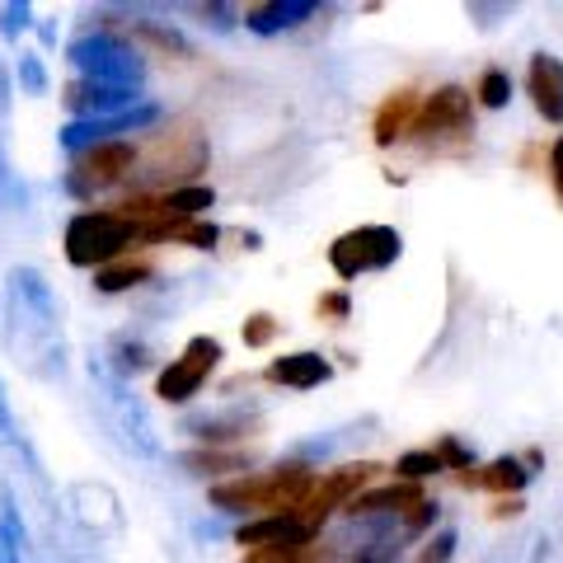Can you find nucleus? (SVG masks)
I'll list each match as a JSON object with an SVG mask.
<instances>
[{
  "mask_svg": "<svg viewBox=\"0 0 563 563\" xmlns=\"http://www.w3.org/2000/svg\"><path fill=\"white\" fill-rule=\"evenodd\" d=\"M451 554H455V531H442L428 540V550L418 554V563H451Z\"/></svg>",
  "mask_w": 563,
  "mask_h": 563,
  "instance_id": "obj_32",
  "label": "nucleus"
},
{
  "mask_svg": "<svg viewBox=\"0 0 563 563\" xmlns=\"http://www.w3.org/2000/svg\"><path fill=\"white\" fill-rule=\"evenodd\" d=\"M526 90L536 99V113L544 122H563V62L550 52H536L531 70H526Z\"/></svg>",
  "mask_w": 563,
  "mask_h": 563,
  "instance_id": "obj_13",
  "label": "nucleus"
},
{
  "mask_svg": "<svg viewBox=\"0 0 563 563\" xmlns=\"http://www.w3.org/2000/svg\"><path fill=\"white\" fill-rule=\"evenodd\" d=\"M512 99V76H507V70H484V80H479V103L484 109H503V103Z\"/></svg>",
  "mask_w": 563,
  "mask_h": 563,
  "instance_id": "obj_26",
  "label": "nucleus"
},
{
  "mask_svg": "<svg viewBox=\"0 0 563 563\" xmlns=\"http://www.w3.org/2000/svg\"><path fill=\"white\" fill-rule=\"evenodd\" d=\"M273 333H277L273 314H250V320H244V343H250V347H268Z\"/></svg>",
  "mask_w": 563,
  "mask_h": 563,
  "instance_id": "obj_30",
  "label": "nucleus"
},
{
  "mask_svg": "<svg viewBox=\"0 0 563 563\" xmlns=\"http://www.w3.org/2000/svg\"><path fill=\"white\" fill-rule=\"evenodd\" d=\"M418 488L413 484H395V488H372V493H357V498L347 503L352 517H395L404 507H418Z\"/></svg>",
  "mask_w": 563,
  "mask_h": 563,
  "instance_id": "obj_17",
  "label": "nucleus"
},
{
  "mask_svg": "<svg viewBox=\"0 0 563 563\" xmlns=\"http://www.w3.org/2000/svg\"><path fill=\"white\" fill-rule=\"evenodd\" d=\"M141 240V225L122 211H76L66 221V263L76 268H109L113 258L128 254V244Z\"/></svg>",
  "mask_w": 563,
  "mask_h": 563,
  "instance_id": "obj_5",
  "label": "nucleus"
},
{
  "mask_svg": "<svg viewBox=\"0 0 563 563\" xmlns=\"http://www.w3.org/2000/svg\"><path fill=\"white\" fill-rule=\"evenodd\" d=\"M174 240H184L188 250H211V244H217V225L211 221H174V231H169Z\"/></svg>",
  "mask_w": 563,
  "mask_h": 563,
  "instance_id": "obj_28",
  "label": "nucleus"
},
{
  "mask_svg": "<svg viewBox=\"0 0 563 563\" xmlns=\"http://www.w3.org/2000/svg\"><path fill=\"white\" fill-rule=\"evenodd\" d=\"M184 465L192 474H244L250 461H240V455H225V451H188Z\"/></svg>",
  "mask_w": 563,
  "mask_h": 563,
  "instance_id": "obj_22",
  "label": "nucleus"
},
{
  "mask_svg": "<svg viewBox=\"0 0 563 563\" xmlns=\"http://www.w3.org/2000/svg\"><path fill=\"white\" fill-rule=\"evenodd\" d=\"M151 122H161V109H155V103H136V109L109 113V118H80V122L70 118L57 141H62V151L80 155V151L99 146V141H118V132H141V128H151Z\"/></svg>",
  "mask_w": 563,
  "mask_h": 563,
  "instance_id": "obj_9",
  "label": "nucleus"
},
{
  "mask_svg": "<svg viewBox=\"0 0 563 563\" xmlns=\"http://www.w3.org/2000/svg\"><path fill=\"white\" fill-rule=\"evenodd\" d=\"M211 202H217V192L202 188V184H188V188H169L165 202H161V211H165L169 221H198Z\"/></svg>",
  "mask_w": 563,
  "mask_h": 563,
  "instance_id": "obj_20",
  "label": "nucleus"
},
{
  "mask_svg": "<svg viewBox=\"0 0 563 563\" xmlns=\"http://www.w3.org/2000/svg\"><path fill=\"white\" fill-rule=\"evenodd\" d=\"M132 169H136V146L132 141H122V136L118 141H99V146L76 155V165H70V174H66V192L70 198H80V202H90L95 192H103L118 179H128Z\"/></svg>",
  "mask_w": 563,
  "mask_h": 563,
  "instance_id": "obj_7",
  "label": "nucleus"
},
{
  "mask_svg": "<svg viewBox=\"0 0 563 563\" xmlns=\"http://www.w3.org/2000/svg\"><path fill=\"white\" fill-rule=\"evenodd\" d=\"M5 347L10 357L38 380L66 376V329H62V301L52 282L20 263L5 277Z\"/></svg>",
  "mask_w": 563,
  "mask_h": 563,
  "instance_id": "obj_1",
  "label": "nucleus"
},
{
  "mask_svg": "<svg viewBox=\"0 0 563 563\" xmlns=\"http://www.w3.org/2000/svg\"><path fill=\"white\" fill-rule=\"evenodd\" d=\"M141 33H146L151 43H161V47H169V52H179V57H192V47H188V38L179 29H161V24H141Z\"/></svg>",
  "mask_w": 563,
  "mask_h": 563,
  "instance_id": "obj_31",
  "label": "nucleus"
},
{
  "mask_svg": "<svg viewBox=\"0 0 563 563\" xmlns=\"http://www.w3.org/2000/svg\"><path fill=\"white\" fill-rule=\"evenodd\" d=\"M217 366H221V339L198 333V339H188V347L161 372V380H155V395H161L165 404H188L207 385V376L217 372Z\"/></svg>",
  "mask_w": 563,
  "mask_h": 563,
  "instance_id": "obj_8",
  "label": "nucleus"
},
{
  "mask_svg": "<svg viewBox=\"0 0 563 563\" xmlns=\"http://www.w3.org/2000/svg\"><path fill=\"white\" fill-rule=\"evenodd\" d=\"M66 62L80 70V80L113 85V90H132V95L146 90V62H141V52L113 38L109 29H90L80 38H70Z\"/></svg>",
  "mask_w": 563,
  "mask_h": 563,
  "instance_id": "obj_4",
  "label": "nucleus"
},
{
  "mask_svg": "<svg viewBox=\"0 0 563 563\" xmlns=\"http://www.w3.org/2000/svg\"><path fill=\"white\" fill-rule=\"evenodd\" d=\"M184 432L202 437L207 446H217V442H240V437L258 432V413H244V409H225V413H192V418L184 422Z\"/></svg>",
  "mask_w": 563,
  "mask_h": 563,
  "instance_id": "obj_16",
  "label": "nucleus"
},
{
  "mask_svg": "<svg viewBox=\"0 0 563 563\" xmlns=\"http://www.w3.org/2000/svg\"><path fill=\"white\" fill-rule=\"evenodd\" d=\"M465 484L474 488H488V493H521L526 484H531V470H526L517 455H503V461L484 465L479 474H465Z\"/></svg>",
  "mask_w": 563,
  "mask_h": 563,
  "instance_id": "obj_18",
  "label": "nucleus"
},
{
  "mask_svg": "<svg viewBox=\"0 0 563 563\" xmlns=\"http://www.w3.org/2000/svg\"><path fill=\"white\" fill-rule=\"evenodd\" d=\"M0 563H24V544L14 540L5 526H0Z\"/></svg>",
  "mask_w": 563,
  "mask_h": 563,
  "instance_id": "obj_35",
  "label": "nucleus"
},
{
  "mask_svg": "<svg viewBox=\"0 0 563 563\" xmlns=\"http://www.w3.org/2000/svg\"><path fill=\"white\" fill-rule=\"evenodd\" d=\"M413 118H418V99L409 90L390 95V99L380 103V113H376V141H380V146H390L395 136H404V132L413 128Z\"/></svg>",
  "mask_w": 563,
  "mask_h": 563,
  "instance_id": "obj_19",
  "label": "nucleus"
},
{
  "mask_svg": "<svg viewBox=\"0 0 563 563\" xmlns=\"http://www.w3.org/2000/svg\"><path fill=\"white\" fill-rule=\"evenodd\" d=\"M314 474L310 465L301 461H287V465H277L268 474H240V479L231 484H211V507H221V512H250V507H268V517L273 512H296L306 498H310V488H314Z\"/></svg>",
  "mask_w": 563,
  "mask_h": 563,
  "instance_id": "obj_3",
  "label": "nucleus"
},
{
  "mask_svg": "<svg viewBox=\"0 0 563 563\" xmlns=\"http://www.w3.org/2000/svg\"><path fill=\"white\" fill-rule=\"evenodd\" d=\"M320 14V5L314 0H273V5H254L244 10V29L258 33V38H273V33H287L296 24H306Z\"/></svg>",
  "mask_w": 563,
  "mask_h": 563,
  "instance_id": "obj_14",
  "label": "nucleus"
},
{
  "mask_svg": "<svg viewBox=\"0 0 563 563\" xmlns=\"http://www.w3.org/2000/svg\"><path fill=\"white\" fill-rule=\"evenodd\" d=\"M90 404H95V418L103 422V432H109L132 461H146V465L165 461V442L151 422V409L136 399L128 380L109 372V362H90Z\"/></svg>",
  "mask_w": 563,
  "mask_h": 563,
  "instance_id": "obj_2",
  "label": "nucleus"
},
{
  "mask_svg": "<svg viewBox=\"0 0 563 563\" xmlns=\"http://www.w3.org/2000/svg\"><path fill=\"white\" fill-rule=\"evenodd\" d=\"M550 169H554V184H559V198H563V141H559L554 155H550Z\"/></svg>",
  "mask_w": 563,
  "mask_h": 563,
  "instance_id": "obj_37",
  "label": "nucleus"
},
{
  "mask_svg": "<svg viewBox=\"0 0 563 563\" xmlns=\"http://www.w3.org/2000/svg\"><path fill=\"white\" fill-rule=\"evenodd\" d=\"M24 198H29V188L14 179V169H10V141H5V132H0V211L20 207Z\"/></svg>",
  "mask_w": 563,
  "mask_h": 563,
  "instance_id": "obj_23",
  "label": "nucleus"
},
{
  "mask_svg": "<svg viewBox=\"0 0 563 563\" xmlns=\"http://www.w3.org/2000/svg\"><path fill=\"white\" fill-rule=\"evenodd\" d=\"M235 540L250 544V550H306V544L314 540V531L296 512H273V517H258L250 526H240Z\"/></svg>",
  "mask_w": 563,
  "mask_h": 563,
  "instance_id": "obj_10",
  "label": "nucleus"
},
{
  "mask_svg": "<svg viewBox=\"0 0 563 563\" xmlns=\"http://www.w3.org/2000/svg\"><path fill=\"white\" fill-rule=\"evenodd\" d=\"M399 254H404V240L395 225H357V231H343L329 244V268L343 282H352L366 273H385Z\"/></svg>",
  "mask_w": 563,
  "mask_h": 563,
  "instance_id": "obj_6",
  "label": "nucleus"
},
{
  "mask_svg": "<svg viewBox=\"0 0 563 563\" xmlns=\"http://www.w3.org/2000/svg\"><path fill=\"white\" fill-rule=\"evenodd\" d=\"M329 376H333V366L320 352H287V357L268 362V380L287 385V390H314V385H324Z\"/></svg>",
  "mask_w": 563,
  "mask_h": 563,
  "instance_id": "obj_15",
  "label": "nucleus"
},
{
  "mask_svg": "<svg viewBox=\"0 0 563 563\" xmlns=\"http://www.w3.org/2000/svg\"><path fill=\"white\" fill-rule=\"evenodd\" d=\"M324 310H333V314H347V296H324Z\"/></svg>",
  "mask_w": 563,
  "mask_h": 563,
  "instance_id": "obj_38",
  "label": "nucleus"
},
{
  "mask_svg": "<svg viewBox=\"0 0 563 563\" xmlns=\"http://www.w3.org/2000/svg\"><path fill=\"white\" fill-rule=\"evenodd\" d=\"M198 14H202V24L221 29V33L235 29V10H231V5H198Z\"/></svg>",
  "mask_w": 563,
  "mask_h": 563,
  "instance_id": "obj_34",
  "label": "nucleus"
},
{
  "mask_svg": "<svg viewBox=\"0 0 563 563\" xmlns=\"http://www.w3.org/2000/svg\"><path fill=\"white\" fill-rule=\"evenodd\" d=\"M395 470L404 474V479H428V474H442L446 465H442V455L437 451H404Z\"/></svg>",
  "mask_w": 563,
  "mask_h": 563,
  "instance_id": "obj_25",
  "label": "nucleus"
},
{
  "mask_svg": "<svg viewBox=\"0 0 563 563\" xmlns=\"http://www.w3.org/2000/svg\"><path fill=\"white\" fill-rule=\"evenodd\" d=\"M437 517H442V507L437 503H418L409 517H404V531L418 536V531H428V526H437Z\"/></svg>",
  "mask_w": 563,
  "mask_h": 563,
  "instance_id": "obj_33",
  "label": "nucleus"
},
{
  "mask_svg": "<svg viewBox=\"0 0 563 563\" xmlns=\"http://www.w3.org/2000/svg\"><path fill=\"white\" fill-rule=\"evenodd\" d=\"M136 103H146L132 90H113V85H95V80H70L66 85V109L80 118H109V113H128Z\"/></svg>",
  "mask_w": 563,
  "mask_h": 563,
  "instance_id": "obj_12",
  "label": "nucleus"
},
{
  "mask_svg": "<svg viewBox=\"0 0 563 563\" xmlns=\"http://www.w3.org/2000/svg\"><path fill=\"white\" fill-rule=\"evenodd\" d=\"M33 29V5L29 0H10L5 10H0V38L5 43H20V33Z\"/></svg>",
  "mask_w": 563,
  "mask_h": 563,
  "instance_id": "obj_24",
  "label": "nucleus"
},
{
  "mask_svg": "<svg viewBox=\"0 0 563 563\" xmlns=\"http://www.w3.org/2000/svg\"><path fill=\"white\" fill-rule=\"evenodd\" d=\"M20 90L24 95H47V66L38 52H20Z\"/></svg>",
  "mask_w": 563,
  "mask_h": 563,
  "instance_id": "obj_29",
  "label": "nucleus"
},
{
  "mask_svg": "<svg viewBox=\"0 0 563 563\" xmlns=\"http://www.w3.org/2000/svg\"><path fill=\"white\" fill-rule=\"evenodd\" d=\"M474 122V103H470V90H461V85H442L428 103L418 109L413 118V128L418 132H465Z\"/></svg>",
  "mask_w": 563,
  "mask_h": 563,
  "instance_id": "obj_11",
  "label": "nucleus"
},
{
  "mask_svg": "<svg viewBox=\"0 0 563 563\" xmlns=\"http://www.w3.org/2000/svg\"><path fill=\"white\" fill-rule=\"evenodd\" d=\"M146 277H151V263H109V268L95 273V287H99L103 296H118V291L141 287Z\"/></svg>",
  "mask_w": 563,
  "mask_h": 563,
  "instance_id": "obj_21",
  "label": "nucleus"
},
{
  "mask_svg": "<svg viewBox=\"0 0 563 563\" xmlns=\"http://www.w3.org/2000/svg\"><path fill=\"white\" fill-rule=\"evenodd\" d=\"M113 352H118V357H113V366H109V372H113V376H122V380H128V376H136L141 366H151L146 347H141V343H132V339H118V343H113Z\"/></svg>",
  "mask_w": 563,
  "mask_h": 563,
  "instance_id": "obj_27",
  "label": "nucleus"
},
{
  "mask_svg": "<svg viewBox=\"0 0 563 563\" xmlns=\"http://www.w3.org/2000/svg\"><path fill=\"white\" fill-rule=\"evenodd\" d=\"M10 103H14V76H10V66L0 62V118L10 113Z\"/></svg>",
  "mask_w": 563,
  "mask_h": 563,
  "instance_id": "obj_36",
  "label": "nucleus"
}]
</instances>
